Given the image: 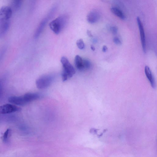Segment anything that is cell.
Segmentation results:
<instances>
[{
  "mask_svg": "<svg viewBox=\"0 0 157 157\" xmlns=\"http://www.w3.org/2000/svg\"><path fill=\"white\" fill-rule=\"evenodd\" d=\"M21 109L15 105L6 104L0 106V113L5 114L21 111Z\"/></svg>",
  "mask_w": 157,
  "mask_h": 157,
  "instance_id": "cell-6",
  "label": "cell"
},
{
  "mask_svg": "<svg viewBox=\"0 0 157 157\" xmlns=\"http://www.w3.org/2000/svg\"><path fill=\"white\" fill-rule=\"evenodd\" d=\"M62 79L63 82L65 81L68 78L67 74L64 71H63L62 74Z\"/></svg>",
  "mask_w": 157,
  "mask_h": 157,
  "instance_id": "cell-18",
  "label": "cell"
},
{
  "mask_svg": "<svg viewBox=\"0 0 157 157\" xmlns=\"http://www.w3.org/2000/svg\"><path fill=\"white\" fill-rule=\"evenodd\" d=\"M75 64L76 68L80 71L85 69L84 59L78 55H76L75 59Z\"/></svg>",
  "mask_w": 157,
  "mask_h": 157,
  "instance_id": "cell-13",
  "label": "cell"
},
{
  "mask_svg": "<svg viewBox=\"0 0 157 157\" xmlns=\"http://www.w3.org/2000/svg\"><path fill=\"white\" fill-rule=\"evenodd\" d=\"M11 130L10 128H8L4 132L2 137V140L5 143H7L8 142L9 136L10 134Z\"/></svg>",
  "mask_w": 157,
  "mask_h": 157,
  "instance_id": "cell-15",
  "label": "cell"
},
{
  "mask_svg": "<svg viewBox=\"0 0 157 157\" xmlns=\"http://www.w3.org/2000/svg\"><path fill=\"white\" fill-rule=\"evenodd\" d=\"M144 71L146 76L150 82L151 87L155 88V81L149 67L148 66H146L144 68Z\"/></svg>",
  "mask_w": 157,
  "mask_h": 157,
  "instance_id": "cell-10",
  "label": "cell"
},
{
  "mask_svg": "<svg viewBox=\"0 0 157 157\" xmlns=\"http://www.w3.org/2000/svg\"><path fill=\"white\" fill-rule=\"evenodd\" d=\"M90 48H91V50L93 51H94L95 50V47L92 45H91Z\"/></svg>",
  "mask_w": 157,
  "mask_h": 157,
  "instance_id": "cell-25",
  "label": "cell"
},
{
  "mask_svg": "<svg viewBox=\"0 0 157 157\" xmlns=\"http://www.w3.org/2000/svg\"><path fill=\"white\" fill-rule=\"evenodd\" d=\"M114 43L117 45H120L121 44V42L120 39L117 37H115L113 39Z\"/></svg>",
  "mask_w": 157,
  "mask_h": 157,
  "instance_id": "cell-19",
  "label": "cell"
},
{
  "mask_svg": "<svg viewBox=\"0 0 157 157\" xmlns=\"http://www.w3.org/2000/svg\"><path fill=\"white\" fill-rule=\"evenodd\" d=\"M60 61L63 66V71L67 74L69 77H72L75 73L73 67L70 63L68 59L65 57H62Z\"/></svg>",
  "mask_w": 157,
  "mask_h": 157,
  "instance_id": "cell-4",
  "label": "cell"
},
{
  "mask_svg": "<svg viewBox=\"0 0 157 157\" xmlns=\"http://www.w3.org/2000/svg\"><path fill=\"white\" fill-rule=\"evenodd\" d=\"M12 15V10L8 6H3L0 9V20H9Z\"/></svg>",
  "mask_w": 157,
  "mask_h": 157,
  "instance_id": "cell-7",
  "label": "cell"
},
{
  "mask_svg": "<svg viewBox=\"0 0 157 157\" xmlns=\"http://www.w3.org/2000/svg\"><path fill=\"white\" fill-rule=\"evenodd\" d=\"M8 101L10 103L19 105H23L26 104L23 96L10 97L8 98Z\"/></svg>",
  "mask_w": 157,
  "mask_h": 157,
  "instance_id": "cell-9",
  "label": "cell"
},
{
  "mask_svg": "<svg viewBox=\"0 0 157 157\" xmlns=\"http://www.w3.org/2000/svg\"><path fill=\"white\" fill-rule=\"evenodd\" d=\"M87 33L89 36L90 37H92L93 36V35L90 31L87 30Z\"/></svg>",
  "mask_w": 157,
  "mask_h": 157,
  "instance_id": "cell-23",
  "label": "cell"
},
{
  "mask_svg": "<svg viewBox=\"0 0 157 157\" xmlns=\"http://www.w3.org/2000/svg\"><path fill=\"white\" fill-rule=\"evenodd\" d=\"M68 20L67 15H62L52 21L49 24V27L55 33L58 34L66 25Z\"/></svg>",
  "mask_w": 157,
  "mask_h": 157,
  "instance_id": "cell-1",
  "label": "cell"
},
{
  "mask_svg": "<svg viewBox=\"0 0 157 157\" xmlns=\"http://www.w3.org/2000/svg\"><path fill=\"white\" fill-rule=\"evenodd\" d=\"M100 18L99 13L96 10L90 11L87 15V20L90 24H94L97 22Z\"/></svg>",
  "mask_w": 157,
  "mask_h": 157,
  "instance_id": "cell-8",
  "label": "cell"
},
{
  "mask_svg": "<svg viewBox=\"0 0 157 157\" xmlns=\"http://www.w3.org/2000/svg\"><path fill=\"white\" fill-rule=\"evenodd\" d=\"M22 0H14V3L16 8H19L21 3Z\"/></svg>",
  "mask_w": 157,
  "mask_h": 157,
  "instance_id": "cell-21",
  "label": "cell"
},
{
  "mask_svg": "<svg viewBox=\"0 0 157 157\" xmlns=\"http://www.w3.org/2000/svg\"><path fill=\"white\" fill-rule=\"evenodd\" d=\"M53 79V77L52 75L42 76L36 80V86L38 88L40 89L46 88L50 85Z\"/></svg>",
  "mask_w": 157,
  "mask_h": 157,
  "instance_id": "cell-3",
  "label": "cell"
},
{
  "mask_svg": "<svg viewBox=\"0 0 157 157\" xmlns=\"http://www.w3.org/2000/svg\"><path fill=\"white\" fill-rule=\"evenodd\" d=\"M56 11L54 9L52 8L47 16L41 20L35 32L34 35V37L35 38H37L39 36L48 22L52 17Z\"/></svg>",
  "mask_w": 157,
  "mask_h": 157,
  "instance_id": "cell-2",
  "label": "cell"
},
{
  "mask_svg": "<svg viewBox=\"0 0 157 157\" xmlns=\"http://www.w3.org/2000/svg\"><path fill=\"white\" fill-rule=\"evenodd\" d=\"M84 65L85 69H88L91 67V63L89 61L84 59Z\"/></svg>",
  "mask_w": 157,
  "mask_h": 157,
  "instance_id": "cell-17",
  "label": "cell"
},
{
  "mask_svg": "<svg viewBox=\"0 0 157 157\" xmlns=\"http://www.w3.org/2000/svg\"><path fill=\"white\" fill-rule=\"evenodd\" d=\"M110 30L112 33L114 35L116 34L117 32V28L115 26L111 27Z\"/></svg>",
  "mask_w": 157,
  "mask_h": 157,
  "instance_id": "cell-20",
  "label": "cell"
},
{
  "mask_svg": "<svg viewBox=\"0 0 157 157\" xmlns=\"http://www.w3.org/2000/svg\"><path fill=\"white\" fill-rule=\"evenodd\" d=\"M23 96L26 104L39 98L40 96L37 93H26Z\"/></svg>",
  "mask_w": 157,
  "mask_h": 157,
  "instance_id": "cell-12",
  "label": "cell"
},
{
  "mask_svg": "<svg viewBox=\"0 0 157 157\" xmlns=\"http://www.w3.org/2000/svg\"><path fill=\"white\" fill-rule=\"evenodd\" d=\"M136 21L140 33L142 49L144 52L145 53L146 51V43L145 34L143 25L139 17H137Z\"/></svg>",
  "mask_w": 157,
  "mask_h": 157,
  "instance_id": "cell-5",
  "label": "cell"
},
{
  "mask_svg": "<svg viewBox=\"0 0 157 157\" xmlns=\"http://www.w3.org/2000/svg\"><path fill=\"white\" fill-rule=\"evenodd\" d=\"M2 86L1 82L0 81V97L2 94Z\"/></svg>",
  "mask_w": 157,
  "mask_h": 157,
  "instance_id": "cell-24",
  "label": "cell"
},
{
  "mask_svg": "<svg viewBox=\"0 0 157 157\" xmlns=\"http://www.w3.org/2000/svg\"><path fill=\"white\" fill-rule=\"evenodd\" d=\"M10 25L9 20H0V37L4 35L8 30Z\"/></svg>",
  "mask_w": 157,
  "mask_h": 157,
  "instance_id": "cell-11",
  "label": "cell"
},
{
  "mask_svg": "<svg viewBox=\"0 0 157 157\" xmlns=\"http://www.w3.org/2000/svg\"><path fill=\"white\" fill-rule=\"evenodd\" d=\"M76 44L79 49L82 50L84 48L85 44L82 39H80L76 41Z\"/></svg>",
  "mask_w": 157,
  "mask_h": 157,
  "instance_id": "cell-16",
  "label": "cell"
},
{
  "mask_svg": "<svg viewBox=\"0 0 157 157\" xmlns=\"http://www.w3.org/2000/svg\"><path fill=\"white\" fill-rule=\"evenodd\" d=\"M108 49L107 47L105 45H104L103 46L102 48V51L103 52H105L107 51Z\"/></svg>",
  "mask_w": 157,
  "mask_h": 157,
  "instance_id": "cell-22",
  "label": "cell"
},
{
  "mask_svg": "<svg viewBox=\"0 0 157 157\" xmlns=\"http://www.w3.org/2000/svg\"><path fill=\"white\" fill-rule=\"evenodd\" d=\"M111 12L115 15L120 18L124 20L125 16L124 13L119 9L116 7H112L111 8Z\"/></svg>",
  "mask_w": 157,
  "mask_h": 157,
  "instance_id": "cell-14",
  "label": "cell"
}]
</instances>
